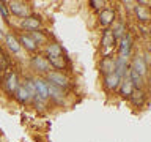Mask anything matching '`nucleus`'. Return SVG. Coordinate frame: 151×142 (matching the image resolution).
<instances>
[{
	"label": "nucleus",
	"mask_w": 151,
	"mask_h": 142,
	"mask_svg": "<svg viewBox=\"0 0 151 142\" xmlns=\"http://www.w3.org/2000/svg\"><path fill=\"white\" fill-rule=\"evenodd\" d=\"M148 85H150V87H151V71H150V73H148Z\"/></svg>",
	"instance_id": "32"
},
{
	"label": "nucleus",
	"mask_w": 151,
	"mask_h": 142,
	"mask_svg": "<svg viewBox=\"0 0 151 142\" xmlns=\"http://www.w3.org/2000/svg\"><path fill=\"white\" fill-rule=\"evenodd\" d=\"M66 92H63V90H60V88H57L54 87L52 84H49V101L52 104H55V106H60V107H63L68 104V101H66Z\"/></svg>",
	"instance_id": "13"
},
{
	"label": "nucleus",
	"mask_w": 151,
	"mask_h": 142,
	"mask_svg": "<svg viewBox=\"0 0 151 142\" xmlns=\"http://www.w3.org/2000/svg\"><path fill=\"white\" fill-rule=\"evenodd\" d=\"M129 101L134 107H143L146 104V101H148V95H146L145 88H134Z\"/></svg>",
	"instance_id": "19"
},
{
	"label": "nucleus",
	"mask_w": 151,
	"mask_h": 142,
	"mask_svg": "<svg viewBox=\"0 0 151 142\" xmlns=\"http://www.w3.org/2000/svg\"><path fill=\"white\" fill-rule=\"evenodd\" d=\"M3 44L14 55H17L22 51L21 44H19V40H17V35L14 32H5L3 33Z\"/></svg>",
	"instance_id": "11"
},
{
	"label": "nucleus",
	"mask_w": 151,
	"mask_h": 142,
	"mask_svg": "<svg viewBox=\"0 0 151 142\" xmlns=\"http://www.w3.org/2000/svg\"><path fill=\"white\" fill-rule=\"evenodd\" d=\"M9 65H11V62H9L8 54L2 49V47H0V68H2L3 71H8Z\"/></svg>",
	"instance_id": "26"
},
{
	"label": "nucleus",
	"mask_w": 151,
	"mask_h": 142,
	"mask_svg": "<svg viewBox=\"0 0 151 142\" xmlns=\"http://www.w3.org/2000/svg\"><path fill=\"white\" fill-rule=\"evenodd\" d=\"M115 70H116V57H113L110 54L102 55V59L99 60V73L102 76H107V74L115 73Z\"/></svg>",
	"instance_id": "9"
},
{
	"label": "nucleus",
	"mask_w": 151,
	"mask_h": 142,
	"mask_svg": "<svg viewBox=\"0 0 151 142\" xmlns=\"http://www.w3.org/2000/svg\"><path fill=\"white\" fill-rule=\"evenodd\" d=\"M2 88L3 92L8 95V96H13L14 92L17 90V87L21 85V78H19V73L14 70H8L6 73L3 74V79H2Z\"/></svg>",
	"instance_id": "4"
},
{
	"label": "nucleus",
	"mask_w": 151,
	"mask_h": 142,
	"mask_svg": "<svg viewBox=\"0 0 151 142\" xmlns=\"http://www.w3.org/2000/svg\"><path fill=\"white\" fill-rule=\"evenodd\" d=\"M19 28H21V32L30 33V32H36V30H44V24H42L41 16L33 13L32 16L19 21Z\"/></svg>",
	"instance_id": "5"
},
{
	"label": "nucleus",
	"mask_w": 151,
	"mask_h": 142,
	"mask_svg": "<svg viewBox=\"0 0 151 142\" xmlns=\"http://www.w3.org/2000/svg\"><path fill=\"white\" fill-rule=\"evenodd\" d=\"M6 7H8V11H9V16L17 17L19 21L33 14L32 5L28 2H24V0H11V2H6Z\"/></svg>",
	"instance_id": "1"
},
{
	"label": "nucleus",
	"mask_w": 151,
	"mask_h": 142,
	"mask_svg": "<svg viewBox=\"0 0 151 142\" xmlns=\"http://www.w3.org/2000/svg\"><path fill=\"white\" fill-rule=\"evenodd\" d=\"M30 35V38L33 41H35V44L38 46V47H44V46H47L49 44V35L46 33V30H36V32H30L28 33Z\"/></svg>",
	"instance_id": "21"
},
{
	"label": "nucleus",
	"mask_w": 151,
	"mask_h": 142,
	"mask_svg": "<svg viewBox=\"0 0 151 142\" xmlns=\"http://www.w3.org/2000/svg\"><path fill=\"white\" fill-rule=\"evenodd\" d=\"M44 55L46 57H61L66 55L65 47L58 41H49V44L44 46Z\"/></svg>",
	"instance_id": "20"
},
{
	"label": "nucleus",
	"mask_w": 151,
	"mask_h": 142,
	"mask_svg": "<svg viewBox=\"0 0 151 142\" xmlns=\"http://www.w3.org/2000/svg\"><path fill=\"white\" fill-rule=\"evenodd\" d=\"M88 5H90V8H91V9H94V11H98V13H99L101 9L106 8L107 2H104V0H90Z\"/></svg>",
	"instance_id": "27"
},
{
	"label": "nucleus",
	"mask_w": 151,
	"mask_h": 142,
	"mask_svg": "<svg viewBox=\"0 0 151 142\" xmlns=\"http://www.w3.org/2000/svg\"><path fill=\"white\" fill-rule=\"evenodd\" d=\"M121 84V78L118 76L116 73H112V74H107V76H102V85L107 92H112L115 93L118 92V87Z\"/></svg>",
	"instance_id": "17"
},
{
	"label": "nucleus",
	"mask_w": 151,
	"mask_h": 142,
	"mask_svg": "<svg viewBox=\"0 0 151 142\" xmlns=\"http://www.w3.org/2000/svg\"><path fill=\"white\" fill-rule=\"evenodd\" d=\"M49 65L54 71H61V73H68L71 70V62L68 55H61V57H47Z\"/></svg>",
	"instance_id": "8"
},
{
	"label": "nucleus",
	"mask_w": 151,
	"mask_h": 142,
	"mask_svg": "<svg viewBox=\"0 0 151 142\" xmlns=\"http://www.w3.org/2000/svg\"><path fill=\"white\" fill-rule=\"evenodd\" d=\"M132 13H134L135 19L140 24H150L151 22V8L146 7V5H140L135 2V7H134V11Z\"/></svg>",
	"instance_id": "16"
},
{
	"label": "nucleus",
	"mask_w": 151,
	"mask_h": 142,
	"mask_svg": "<svg viewBox=\"0 0 151 142\" xmlns=\"http://www.w3.org/2000/svg\"><path fill=\"white\" fill-rule=\"evenodd\" d=\"M0 14L5 21L9 19V11H8V7H6V2H0Z\"/></svg>",
	"instance_id": "28"
},
{
	"label": "nucleus",
	"mask_w": 151,
	"mask_h": 142,
	"mask_svg": "<svg viewBox=\"0 0 151 142\" xmlns=\"http://www.w3.org/2000/svg\"><path fill=\"white\" fill-rule=\"evenodd\" d=\"M132 46H134V40H132V35L129 32L126 33L124 36L118 41V57H123V59H127L129 60L132 57Z\"/></svg>",
	"instance_id": "6"
},
{
	"label": "nucleus",
	"mask_w": 151,
	"mask_h": 142,
	"mask_svg": "<svg viewBox=\"0 0 151 142\" xmlns=\"http://www.w3.org/2000/svg\"><path fill=\"white\" fill-rule=\"evenodd\" d=\"M123 5H124V8L126 9H129V11H134V7H135V2H123Z\"/></svg>",
	"instance_id": "30"
},
{
	"label": "nucleus",
	"mask_w": 151,
	"mask_h": 142,
	"mask_svg": "<svg viewBox=\"0 0 151 142\" xmlns=\"http://www.w3.org/2000/svg\"><path fill=\"white\" fill-rule=\"evenodd\" d=\"M148 35H150V36H151V25H150V27H148Z\"/></svg>",
	"instance_id": "33"
},
{
	"label": "nucleus",
	"mask_w": 151,
	"mask_h": 142,
	"mask_svg": "<svg viewBox=\"0 0 151 142\" xmlns=\"http://www.w3.org/2000/svg\"><path fill=\"white\" fill-rule=\"evenodd\" d=\"M33 82H35V96L49 101V82L41 76H33Z\"/></svg>",
	"instance_id": "10"
},
{
	"label": "nucleus",
	"mask_w": 151,
	"mask_h": 142,
	"mask_svg": "<svg viewBox=\"0 0 151 142\" xmlns=\"http://www.w3.org/2000/svg\"><path fill=\"white\" fill-rule=\"evenodd\" d=\"M3 74H5V71L0 68V84H2V79H3Z\"/></svg>",
	"instance_id": "31"
},
{
	"label": "nucleus",
	"mask_w": 151,
	"mask_h": 142,
	"mask_svg": "<svg viewBox=\"0 0 151 142\" xmlns=\"http://www.w3.org/2000/svg\"><path fill=\"white\" fill-rule=\"evenodd\" d=\"M132 92H134V85H132L129 76H127V71H126V74L123 76V79H121L120 87H118V95H120L121 98H124V99H129Z\"/></svg>",
	"instance_id": "18"
},
{
	"label": "nucleus",
	"mask_w": 151,
	"mask_h": 142,
	"mask_svg": "<svg viewBox=\"0 0 151 142\" xmlns=\"http://www.w3.org/2000/svg\"><path fill=\"white\" fill-rule=\"evenodd\" d=\"M30 70L33 71V73L40 74L41 78H44V76L47 73H50L52 68L49 65V60H47V57L44 54H41V52H38V54H33L30 57Z\"/></svg>",
	"instance_id": "3"
},
{
	"label": "nucleus",
	"mask_w": 151,
	"mask_h": 142,
	"mask_svg": "<svg viewBox=\"0 0 151 142\" xmlns=\"http://www.w3.org/2000/svg\"><path fill=\"white\" fill-rule=\"evenodd\" d=\"M142 57H143L145 63L148 65V68H150V66H151V52H150V51H145L143 54H142Z\"/></svg>",
	"instance_id": "29"
},
{
	"label": "nucleus",
	"mask_w": 151,
	"mask_h": 142,
	"mask_svg": "<svg viewBox=\"0 0 151 142\" xmlns=\"http://www.w3.org/2000/svg\"><path fill=\"white\" fill-rule=\"evenodd\" d=\"M115 21H116V13H115V9L110 8V7H106L104 9H101V11L98 13V22H99V25L104 27V28H110Z\"/></svg>",
	"instance_id": "7"
},
{
	"label": "nucleus",
	"mask_w": 151,
	"mask_h": 142,
	"mask_svg": "<svg viewBox=\"0 0 151 142\" xmlns=\"http://www.w3.org/2000/svg\"><path fill=\"white\" fill-rule=\"evenodd\" d=\"M129 68H131V70H134L135 73H139L142 78H148L150 68H148V65L145 63V60H143V57H142V54L132 55L131 63H129Z\"/></svg>",
	"instance_id": "12"
},
{
	"label": "nucleus",
	"mask_w": 151,
	"mask_h": 142,
	"mask_svg": "<svg viewBox=\"0 0 151 142\" xmlns=\"http://www.w3.org/2000/svg\"><path fill=\"white\" fill-rule=\"evenodd\" d=\"M13 98H14V101L19 103V104H22V106H28V104H32V99H33V95L28 92V88L21 82V85L17 87V90L14 92L13 95Z\"/></svg>",
	"instance_id": "15"
},
{
	"label": "nucleus",
	"mask_w": 151,
	"mask_h": 142,
	"mask_svg": "<svg viewBox=\"0 0 151 142\" xmlns=\"http://www.w3.org/2000/svg\"><path fill=\"white\" fill-rule=\"evenodd\" d=\"M17 40H19V44H21V47L24 51H27V52H30V54H38L40 52V47H38L35 44V41L30 38V35L25 32H21V33H17Z\"/></svg>",
	"instance_id": "14"
},
{
	"label": "nucleus",
	"mask_w": 151,
	"mask_h": 142,
	"mask_svg": "<svg viewBox=\"0 0 151 142\" xmlns=\"http://www.w3.org/2000/svg\"><path fill=\"white\" fill-rule=\"evenodd\" d=\"M47 103L49 101H44V99H41L40 96H33V99H32V106L40 112H44L47 109Z\"/></svg>",
	"instance_id": "25"
},
{
	"label": "nucleus",
	"mask_w": 151,
	"mask_h": 142,
	"mask_svg": "<svg viewBox=\"0 0 151 142\" xmlns=\"http://www.w3.org/2000/svg\"><path fill=\"white\" fill-rule=\"evenodd\" d=\"M44 79L49 84L54 85V87L63 90V92H68V90L73 87V82H71V78L68 76V73H61V71H54L52 70L50 73H47L44 76Z\"/></svg>",
	"instance_id": "2"
},
{
	"label": "nucleus",
	"mask_w": 151,
	"mask_h": 142,
	"mask_svg": "<svg viewBox=\"0 0 151 142\" xmlns=\"http://www.w3.org/2000/svg\"><path fill=\"white\" fill-rule=\"evenodd\" d=\"M127 76H129L132 85H134V88H145V78H142L139 73H135L134 70L127 68Z\"/></svg>",
	"instance_id": "24"
},
{
	"label": "nucleus",
	"mask_w": 151,
	"mask_h": 142,
	"mask_svg": "<svg viewBox=\"0 0 151 142\" xmlns=\"http://www.w3.org/2000/svg\"><path fill=\"white\" fill-rule=\"evenodd\" d=\"M118 41L115 40V36H113V33L110 28H104L102 35H101V46L106 47V49H112V47H116Z\"/></svg>",
	"instance_id": "22"
},
{
	"label": "nucleus",
	"mask_w": 151,
	"mask_h": 142,
	"mask_svg": "<svg viewBox=\"0 0 151 142\" xmlns=\"http://www.w3.org/2000/svg\"><path fill=\"white\" fill-rule=\"evenodd\" d=\"M110 30H112V33H113V36H115L116 41H120L121 38L127 33L126 24H124V21H121V19H116V21L113 22V25L110 27Z\"/></svg>",
	"instance_id": "23"
}]
</instances>
